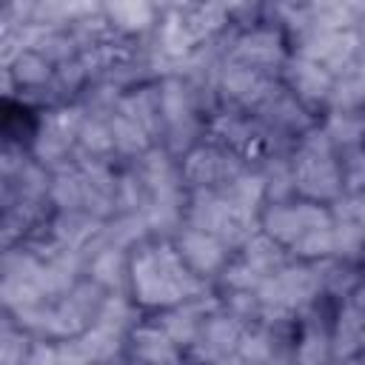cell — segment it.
<instances>
[{
    "label": "cell",
    "mask_w": 365,
    "mask_h": 365,
    "mask_svg": "<svg viewBox=\"0 0 365 365\" xmlns=\"http://www.w3.org/2000/svg\"><path fill=\"white\" fill-rule=\"evenodd\" d=\"M208 291V279L197 277L168 240H148L131 251V299L140 308H174Z\"/></svg>",
    "instance_id": "6da1fadb"
},
{
    "label": "cell",
    "mask_w": 365,
    "mask_h": 365,
    "mask_svg": "<svg viewBox=\"0 0 365 365\" xmlns=\"http://www.w3.org/2000/svg\"><path fill=\"white\" fill-rule=\"evenodd\" d=\"M251 163H245L240 154L202 140L197 148H191L180 160L182 182L188 191H222L228 182H234L240 174H245Z\"/></svg>",
    "instance_id": "7a4b0ae2"
},
{
    "label": "cell",
    "mask_w": 365,
    "mask_h": 365,
    "mask_svg": "<svg viewBox=\"0 0 365 365\" xmlns=\"http://www.w3.org/2000/svg\"><path fill=\"white\" fill-rule=\"evenodd\" d=\"M334 225L331 211L319 202H308V200H291V202H271L262 208L259 214V228L262 234H268L271 240H277L279 245L291 248L294 242H299L305 234L317 231V228H328Z\"/></svg>",
    "instance_id": "3957f363"
},
{
    "label": "cell",
    "mask_w": 365,
    "mask_h": 365,
    "mask_svg": "<svg viewBox=\"0 0 365 365\" xmlns=\"http://www.w3.org/2000/svg\"><path fill=\"white\" fill-rule=\"evenodd\" d=\"M365 51V40L354 29H339V31H305L294 34V54L305 57L334 77L359 54Z\"/></svg>",
    "instance_id": "277c9868"
},
{
    "label": "cell",
    "mask_w": 365,
    "mask_h": 365,
    "mask_svg": "<svg viewBox=\"0 0 365 365\" xmlns=\"http://www.w3.org/2000/svg\"><path fill=\"white\" fill-rule=\"evenodd\" d=\"M297 197L308 202H334L342 197V177H339V154H308L294 148L291 151Z\"/></svg>",
    "instance_id": "5b68a950"
},
{
    "label": "cell",
    "mask_w": 365,
    "mask_h": 365,
    "mask_svg": "<svg viewBox=\"0 0 365 365\" xmlns=\"http://www.w3.org/2000/svg\"><path fill=\"white\" fill-rule=\"evenodd\" d=\"M228 57L242 66L279 77L291 54L285 51V40L274 26H251L245 31H237Z\"/></svg>",
    "instance_id": "8992f818"
},
{
    "label": "cell",
    "mask_w": 365,
    "mask_h": 365,
    "mask_svg": "<svg viewBox=\"0 0 365 365\" xmlns=\"http://www.w3.org/2000/svg\"><path fill=\"white\" fill-rule=\"evenodd\" d=\"M262 125H268L271 131H277V134H282V137H288V140H294L297 143V137H302L311 125H317L314 123V117H311V108H305L285 86H282V80H279V86L251 111Z\"/></svg>",
    "instance_id": "52a82bcc"
},
{
    "label": "cell",
    "mask_w": 365,
    "mask_h": 365,
    "mask_svg": "<svg viewBox=\"0 0 365 365\" xmlns=\"http://www.w3.org/2000/svg\"><path fill=\"white\" fill-rule=\"evenodd\" d=\"M168 242L174 245V251L180 254V259L197 277H202V279L220 277V271L228 265V248L217 237H211L205 231H197L191 225H182Z\"/></svg>",
    "instance_id": "ba28073f"
},
{
    "label": "cell",
    "mask_w": 365,
    "mask_h": 365,
    "mask_svg": "<svg viewBox=\"0 0 365 365\" xmlns=\"http://www.w3.org/2000/svg\"><path fill=\"white\" fill-rule=\"evenodd\" d=\"M282 86L305 106V108H317V106H325L331 103V91H334V74L325 71L322 66L305 60V57H297L291 54L282 74H279Z\"/></svg>",
    "instance_id": "9c48e42d"
},
{
    "label": "cell",
    "mask_w": 365,
    "mask_h": 365,
    "mask_svg": "<svg viewBox=\"0 0 365 365\" xmlns=\"http://www.w3.org/2000/svg\"><path fill=\"white\" fill-rule=\"evenodd\" d=\"M242 331H245V325L237 322L231 314H225L220 308L217 314L205 317V322H202V328L197 334V342L185 354L194 356V359H200V362H205V365H214V362L237 354V345L242 339Z\"/></svg>",
    "instance_id": "30bf717a"
},
{
    "label": "cell",
    "mask_w": 365,
    "mask_h": 365,
    "mask_svg": "<svg viewBox=\"0 0 365 365\" xmlns=\"http://www.w3.org/2000/svg\"><path fill=\"white\" fill-rule=\"evenodd\" d=\"M125 354L131 362L143 365H180L185 356L157 322H140L125 339Z\"/></svg>",
    "instance_id": "8fae6325"
},
{
    "label": "cell",
    "mask_w": 365,
    "mask_h": 365,
    "mask_svg": "<svg viewBox=\"0 0 365 365\" xmlns=\"http://www.w3.org/2000/svg\"><path fill=\"white\" fill-rule=\"evenodd\" d=\"M117 114L134 120L157 145L165 134V117H163V103H160V86L154 83H145V86H137L131 91H125L120 97V106H117Z\"/></svg>",
    "instance_id": "7c38bea8"
},
{
    "label": "cell",
    "mask_w": 365,
    "mask_h": 365,
    "mask_svg": "<svg viewBox=\"0 0 365 365\" xmlns=\"http://www.w3.org/2000/svg\"><path fill=\"white\" fill-rule=\"evenodd\" d=\"M103 228H106V220L88 211H54V217L48 220L51 240L60 248L77 251V254H86V248L100 237Z\"/></svg>",
    "instance_id": "4fadbf2b"
},
{
    "label": "cell",
    "mask_w": 365,
    "mask_h": 365,
    "mask_svg": "<svg viewBox=\"0 0 365 365\" xmlns=\"http://www.w3.org/2000/svg\"><path fill=\"white\" fill-rule=\"evenodd\" d=\"M86 271L108 294H128V288H131V251L103 248L88 259Z\"/></svg>",
    "instance_id": "5bb4252c"
},
{
    "label": "cell",
    "mask_w": 365,
    "mask_h": 365,
    "mask_svg": "<svg viewBox=\"0 0 365 365\" xmlns=\"http://www.w3.org/2000/svg\"><path fill=\"white\" fill-rule=\"evenodd\" d=\"M328 111H365V51L334 77Z\"/></svg>",
    "instance_id": "9a60e30c"
},
{
    "label": "cell",
    "mask_w": 365,
    "mask_h": 365,
    "mask_svg": "<svg viewBox=\"0 0 365 365\" xmlns=\"http://www.w3.org/2000/svg\"><path fill=\"white\" fill-rule=\"evenodd\" d=\"M103 14L114 34L120 37H137L157 29V6L151 3H106Z\"/></svg>",
    "instance_id": "2e32d148"
},
{
    "label": "cell",
    "mask_w": 365,
    "mask_h": 365,
    "mask_svg": "<svg viewBox=\"0 0 365 365\" xmlns=\"http://www.w3.org/2000/svg\"><path fill=\"white\" fill-rule=\"evenodd\" d=\"M9 74H11V80H14V86L17 88H23V91H31L34 97H40V91L43 88H48V83L54 80V66L40 54V51H34V48H26V51H20L9 66H3Z\"/></svg>",
    "instance_id": "e0dca14e"
},
{
    "label": "cell",
    "mask_w": 365,
    "mask_h": 365,
    "mask_svg": "<svg viewBox=\"0 0 365 365\" xmlns=\"http://www.w3.org/2000/svg\"><path fill=\"white\" fill-rule=\"evenodd\" d=\"M331 328L322 322H305L294 339V365H331Z\"/></svg>",
    "instance_id": "ac0fdd59"
},
{
    "label": "cell",
    "mask_w": 365,
    "mask_h": 365,
    "mask_svg": "<svg viewBox=\"0 0 365 365\" xmlns=\"http://www.w3.org/2000/svg\"><path fill=\"white\" fill-rule=\"evenodd\" d=\"M257 168L262 171V180H265V205H271V202H291V200H299V197H297V180H294L291 154L268 157V160L259 163Z\"/></svg>",
    "instance_id": "d6986e66"
},
{
    "label": "cell",
    "mask_w": 365,
    "mask_h": 365,
    "mask_svg": "<svg viewBox=\"0 0 365 365\" xmlns=\"http://www.w3.org/2000/svg\"><path fill=\"white\" fill-rule=\"evenodd\" d=\"M242 259L265 279V277H271V274H277L279 268H285L294 257L288 254V248L285 245H279L277 240H271L268 234H254L245 245H242Z\"/></svg>",
    "instance_id": "ffe728a7"
},
{
    "label": "cell",
    "mask_w": 365,
    "mask_h": 365,
    "mask_svg": "<svg viewBox=\"0 0 365 365\" xmlns=\"http://www.w3.org/2000/svg\"><path fill=\"white\" fill-rule=\"evenodd\" d=\"M317 271H319V282H322V294L325 297H351L359 282L365 279L356 268V262H348V259H336V257H325V259H317L314 262Z\"/></svg>",
    "instance_id": "44dd1931"
},
{
    "label": "cell",
    "mask_w": 365,
    "mask_h": 365,
    "mask_svg": "<svg viewBox=\"0 0 365 365\" xmlns=\"http://www.w3.org/2000/svg\"><path fill=\"white\" fill-rule=\"evenodd\" d=\"M322 128L336 145V151L365 145V111H328Z\"/></svg>",
    "instance_id": "7402d4cb"
},
{
    "label": "cell",
    "mask_w": 365,
    "mask_h": 365,
    "mask_svg": "<svg viewBox=\"0 0 365 365\" xmlns=\"http://www.w3.org/2000/svg\"><path fill=\"white\" fill-rule=\"evenodd\" d=\"M94 325H103L114 334L128 336L140 325V305L131 299V294H108V299L103 302Z\"/></svg>",
    "instance_id": "603a6c76"
},
{
    "label": "cell",
    "mask_w": 365,
    "mask_h": 365,
    "mask_svg": "<svg viewBox=\"0 0 365 365\" xmlns=\"http://www.w3.org/2000/svg\"><path fill=\"white\" fill-rule=\"evenodd\" d=\"M108 125H111V140H114V154L117 157H128L131 163L134 160H140L151 145H157L134 120H128V117H123V114H111V120H108Z\"/></svg>",
    "instance_id": "cb8c5ba5"
},
{
    "label": "cell",
    "mask_w": 365,
    "mask_h": 365,
    "mask_svg": "<svg viewBox=\"0 0 365 365\" xmlns=\"http://www.w3.org/2000/svg\"><path fill=\"white\" fill-rule=\"evenodd\" d=\"M48 202L54 205V211H83V205H86V182H83V171L77 165L54 174Z\"/></svg>",
    "instance_id": "d4e9b609"
},
{
    "label": "cell",
    "mask_w": 365,
    "mask_h": 365,
    "mask_svg": "<svg viewBox=\"0 0 365 365\" xmlns=\"http://www.w3.org/2000/svg\"><path fill=\"white\" fill-rule=\"evenodd\" d=\"M151 200L154 194L134 165L117 174V214H143L151 205Z\"/></svg>",
    "instance_id": "484cf974"
},
{
    "label": "cell",
    "mask_w": 365,
    "mask_h": 365,
    "mask_svg": "<svg viewBox=\"0 0 365 365\" xmlns=\"http://www.w3.org/2000/svg\"><path fill=\"white\" fill-rule=\"evenodd\" d=\"M34 345L37 342H31V334L17 328L11 322V317H6L3 339H0V365H29Z\"/></svg>",
    "instance_id": "4316f807"
},
{
    "label": "cell",
    "mask_w": 365,
    "mask_h": 365,
    "mask_svg": "<svg viewBox=\"0 0 365 365\" xmlns=\"http://www.w3.org/2000/svg\"><path fill=\"white\" fill-rule=\"evenodd\" d=\"M334 257L359 262L365 257V228L356 222H334Z\"/></svg>",
    "instance_id": "83f0119b"
},
{
    "label": "cell",
    "mask_w": 365,
    "mask_h": 365,
    "mask_svg": "<svg viewBox=\"0 0 365 365\" xmlns=\"http://www.w3.org/2000/svg\"><path fill=\"white\" fill-rule=\"evenodd\" d=\"M339 177H342V194L365 191V145L339 151Z\"/></svg>",
    "instance_id": "f1b7e54d"
},
{
    "label": "cell",
    "mask_w": 365,
    "mask_h": 365,
    "mask_svg": "<svg viewBox=\"0 0 365 365\" xmlns=\"http://www.w3.org/2000/svg\"><path fill=\"white\" fill-rule=\"evenodd\" d=\"M220 285H222V294L225 291H257V285L262 282V277L240 257V259H231L222 271H220Z\"/></svg>",
    "instance_id": "f546056e"
},
{
    "label": "cell",
    "mask_w": 365,
    "mask_h": 365,
    "mask_svg": "<svg viewBox=\"0 0 365 365\" xmlns=\"http://www.w3.org/2000/svg\"><path fill=\"white\" fill-rule=\"evenodd\" d=\"M328 211H331V220L334 222H356V225L365 228V191L336 197L328 205Z\"/></svg>",
    "instance_id": "4dcf8cb0"
},
{
    "label": "cell",
    "mask_w": 365,
    "mask_h": 365,
    "mask_svg": "<svg viewBox=\"0 0 365 365\" xmlns=\"http://www.w3.org/2000/svg\"><path fill=\"white\" fill-rule=\"evenodd\" d=\"M348 302H351V305H354V308H356V311L365 317V279H362V282H359V288H356V291L348 297Z\"/></svg>",
    "instance_id": "1f68e13d"
},
{
    "label": "cell",
    "mask_w": 365,
    "mask_h": 365,
    "mask_svg": "<svg viewBox=\"0 0 365 365\" xmlns=\"http://www.w3.org/2000/svg\"><path fill=\"white\" fill-rule=\"evenodd\" d=\"M334 365H362L359 356H348V359H334Z\"/></svg>",
    "instance_id": "d6a6232c"
},
{
    "label": "cell",
    "mask_w": 365,
    "mask_h": 365,
    "mask_svg": "<svg viewBox=\"0 0 365 365\" xmlns=\"http://www.w3.org/2000/svg\"><path fill=\"white\" fill-rule=\"evenodd\" d=\"M103 365H128V362H123V359H114V362H103Z\"/></svg>",
    "instance_id": "836d02e7"
}]
</instances>
